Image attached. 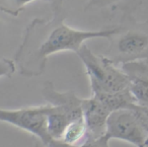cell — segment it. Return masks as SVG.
<instances>
[{
    "label": "cell",
    "mask_w": 148,
    "mask_h": 147,
    "mask_svg": "<svg viewBox=\"0 0 148 147\" xmlns=\"http://www.w3.org/2000/svg\"><path fill=\"white\" fill-rule=\"evenodd\" d=\"M117 27L99 31H82L67 25L61 15L52 19L37 17L27 27L23 41L14 55L19 73L27 77L43 74L48 58L56 53H76L85 42L91 39H109Z\"/></svg>",
    "instance_id": "1"
},
{
    "label": "cell",
    "mask_w": 148,
    "mask_h": 147,
    "mask_svg": "<svg viewBox=\"0 0 148 147\" xmlns=\"http://www.w3.org/2000/svg\"><path fill=\"white\" fill-rule=\"evenodd\" d=\"M82 113L88 136L93 138L105 136L111 111L95 96L91 95L88 98H82Z\"/></svg>",
    "instance_id": "8"
},
{
    "label": "cell",
    "mask_w": 148,
    "mask_h": 147,
    "mask_svg": "<svg viewBox=\"0 0 148 147\" xmlns=\"http://www.w3.org/2000/svg\"><path fill=\"white\" fill-rule=\"evenodd\" d=\"M69 123L70 119L63 111L50 104V110L47 115V131L51 138H61L64 130Z\"/></svg>",
    "instance_id": "9"
},
{
    "label": "cell",
    "mask_w": 148,
    "mask_h": 147,
    "mask_svg": "<svg viewBox=\"0 0 148 147\" xmlns=\"http://www.w3.org/2000/svg\"><path fill=\"white\" fill-rule=\"evenodd\" d=\"M129 79V89L137 106L148 111V58L120 64Z\"/></svg>",
    "instance_id": "6"
},
{
    "label": "cell",
    "mask_w": 148,
    "mask_h": 147,
    "mask_svg": "<svg viewBox=\"0 0 148 147\" xmlns=\"http://www.w3.org/2000/svg\"><path fill=\"white\" fill-rule=\"evenodd\" d=\"M76 55L84 65L92 93H115L129 88V79L125 72L103 54L93 53L84 44Z\"/></svg>",
    "instance_id": "2"
},
{
    "label": "cell",
    "mask_w": 148,
    "mask_h": 147,
    "mask_svg": "<svg viewBox=\"0 0 148 147\" xmlns=\"http://www.w3.org/2000/svg\"><path fill=\"white\" fill-rule=\"evenodd\" d=\"M77 147H111L110 140L106 136H101L99 138L87 136Z\"/></svg>",
    "instance_id": "13"
},
{
    "label": "cell",
    "mask_w": 148,
    "mask_h": 147,
    "mask_svg": "<svg viewBox=\"0 0 148 147\" xmlns=\"http://www.w3.org/2000/svg\"><path fill=\"white\" fill-rule=\"evenodd\" d=\"M105 136L118 139L136 147L148 146V111L138 106L135 109H120L110 114Z\"/></svg>",
    "instance_id": "4"
},
{
    "label": "cell",
    "mask_w": 148,
    "mask_h": 147,
    "mask_svg": "<svg viewBox=\"0 0 148 147\" xmlns=\"http://www.w3.org/2000/svg\"><path fill=\"white\" fill-rule=\"evenodd\" d=\"M37 0H0V11L12 17H17L27 4ZM51 1V0H46Z\"/></svg>",
    "instance_id": "11"
},
{
    "label": "cell",
    "mask_w": 148,
    "mask_h": 147,
    "mask_svg": "<svg viewBox=\"0 0 148 147\" xmlns=\"http://www.w3.org/2000/svg\"><path fill=\"white\" fill-rule=\"evenodd\" d=\"M87 136L88 134H87L86 125L84 120L80 119L70 122L65 128L60 139H62L67 144L77 147Z\"/></svg>",
    "instance_id": "10"
},
{
    "label": "cell",
    "mask_w": 148,
    "mask_h": 147,
    "mask_svg": "<svg viewBox=\"0 0 148 147\" xmlns=\"http://www.w3.org/2000/svg\"><path fill=\"white\" fill-rule=\"evenodd\" d=\"M42 95L49 104L57 106L63 111L70 122L83 119L82 98L72 91H58L52 81H46L42 88Z\"/></svg>",
    "instance_id": "7"
},
{
    "label": "cell",
    "mask_w": 148,
    "mask_h": 147,
    "mask_svg": "<svg viewBox=\"0 0 148 147\" xmlns=\"http://www.w3.org/2000/svg\"><path fill=\"white\" fill-rule=\"evenodd\" d=\"M65 0H51V6L53 15H61Z\"/></svg>",
    "instance_id": "15"
},
{
    "label": "cell",
    "mask_w": 148,
    "mask_h": 147,
    "mask_svg": "<svg viewBox=\"0 0 148 147\" xmlns=\"http://www.w3.org/2000/svg\"><path fill=\"white\" fill-rule=\"evenodd\" d=\"M16 71V65L13 59L2 58L0 60V77H10Z\"/></svg>",
    "instance_id": "14"
},
{
    "label": "cell",
    "mask_w": 148,
    "mask_h": 147,
    "mask_svg": "<svg viewBox=\"0 0 148 147\" xmlns=\"http://www.w3.org/2000/svg\"><path fill=\"white\" fill-rule=\"evenodd\" d=\"M50 104L8 110L0 108V122H5L31 133L38 139L37 143L48 142L51 139L47 131V115Z\"/></svg>",
    "instance_id": "5"
},
{
    "label": "cell",
    "mask_w": 148,
    "mask_h": 147,
    "mask_svg": "<svg viewBox=\"0 0 148 147\" xmlns=\"http://www.w3.org/2000/svg\"><path fill=\"white\" fill-rule=\"evenodd\" d=\"M110 45L105 56L116 64L148 58V23H137L129 15L125 25H117L109 38Z\"/></svg>",
    "instance_id": "3"
},
{
    "label": "cell",
    "mask_w": 148,
    "mask_h": 147,
    "mask_svg": "<svg viewBox=\"0 0 148 147\" xmlns=\"http://www.w3.org/2000/svg\"><path fill=\"white\" fill-rule=\"evenodd\" d=\"M128 0H88L85 9H106L119 7L122 3Z\"/></svg>",
    "instance_id": "12"
}]
</instances>
